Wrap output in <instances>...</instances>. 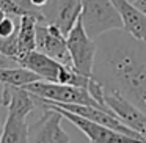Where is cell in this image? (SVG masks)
<instances>
[{"mask_svg":"<svg viewBox=\"0 0 146 143\" xmlns=\"http://www.w3.org/2000/svg\"><path fill=\"white\" fill-rule=\"evenodd\" d=\"M133 3H135V7L138 8V10L146 16V0H135Z\"/></svg>","mask_w":146,"mask_h":143,"instance_id":"e0dca14e","label":"cell"},{"mask_svg":"<svg viewBox=\"0 0 146 143\" xmlns=\"http://www.w3.org/2000/svg\"><path fill=\"white\" fill-rule=\"evenodd\" d=\"M3 85L5 83L0 82V105H2V99H3Z\"/></svg>","mask_w":146,"mask_h":143,"instance_id":"d6986e66","label":"cell"},{"mask_svg":"<svg viewBox=\"0 0 146 143\" xmlns=\"http://www.w3.org/2000/svg\"><path fill=\"white\" fill-rule=\"evenodd\" d=\"M123 21V29L138 39L146 41V16L129 0H111Z\"/></svg>","mask_w":146,"mask_h":143,"instance_id":"8fae6325","label":"cell"},{"mask_svg":"<svg viewBox=\"0 0 146 143\" xmlns=\"http://www.w3.org/2000/svg\"><path fill=\"white\" fill-rule=\"evenodd\" d=\"M36 22H39L35 16L24 14L19 17L17 29V61L25 54L36 49Z\"/></svg>","mask_w":146,"mask_h":143,"instance_id":"7c38bea8","label":"cell"},{"mask_svg":"<svg viewBox=\"0 0 146 143\" xmlns=\"http://www.w3.org/2000/svg\"><path fill=\"white\" fill-rule=\"evenodd\" d=\"M30 2H32V5H33V7L41 8V7H44V5L47 3L49 0H30Z\"/></svg>","mask_w":146,"mask_h":143,"instance_id":"ac0fdd59","label":"cell"},{"mask_svg":"<svg viewBox=\"0 0 146 143\" xmlns=\"http://www.w3.org/2000/svg\"><path fill=\"white\" fill-rule=\"evenodd\" d=\"M96 44L91 77L146 113V41L118 29L101 35Z\"/></svg>","mask_w":146,"mask_h":143,"instance_id":"6da1fadb","label":"cell"},{"mask_svg":"<svg viewBox=\"0 0 146 143\" xmlns=\"http://www.w3.org/2000/svg\"><path fill=\"white\" fill-rule=\"evenodd\" d=\"M32 96H33V99H35V102H36L38 107H41V108L42 107H54V108H57V110L60 112L66 120H69L74 126L79 127V130H82V132L88 137L90 142H96V143L137 142L135 138H132V137L126 135V134H121V132H116V130L110 129V127L104 126V124H101V123H96V121L90 120V118H85V116H82V115H77V113H74V112L66 110V108L57 107V105H54V104H49V102H46L42 98L33 94V93H32Z\"/></svg>","mask_w":146,"mask_h":143,"instance_id":"8992f818","label":"cell"},{"mask_svg":"<svg viewBox=\"0 0 146 143\" xmlns=\"http://www.w3.org/2000/svg\"><path fill=\"white\" fill-rule=\"evenodd\" d=\"M35 80H41L39 76H36L33 71L27 69L24 66L17 68H0V82L10 83V85L24 86L27 83H32Z\"/></svg>","mask_w":146,"mask_h":143,"instance_id":"5bb4252c","label":"cell"},{"mask_svg":"<svg viewBox=\"0 0 146 143\" xmlns=\"http://www.w3.org/2000/svg\"><path fill=\"white\" fill-rule=\"evenodd\" d=\"M19 65L27 69L33 71L36 76H39L41 80L47 82H57V83H68V85H77V86H88L90 77L77 72L74 68L66 66L61 61L49 57L39 51H32L25 54L22 58H19Z\"/></svg>","mask_w":146,"mask_h":143,"instance_id":"7a4b0ae2","label":"cell"},{"mask_svg":"<svg viewBox=\"0 0 146 143\" xmlns=\"http://www.w3.org/2000/svg\"><path fill=\"white\" fill-rule=\"evenodd\" d=\"M24 88L29 90L30 93H33V94H36V96H41V98L50 99V101H55V102L86 104V105L101 107V105L98 104V101L90 94L88 88H83V86L68 85V83H57V82H47V80H35V82H32V83L24 85Z\"/></svg>","mask_w":146,"mask_h":143,"instance_id":"277c9868","label":"cell"},{"mask_svg":"<svg viewBox=\"0 0 146 143\" xmlns=\"http://www.w3.org/2000/svg\"><path fill=\"white\" fill-rule=\"evenodd\" d=\"M8 16V14L7 13H5V11L3 10H2V8H0V22H2V21H3L5 19V17H7Z\"/></svg>","mask_w":146,"mask_h":143,"instance_id":"ffe728a7","label":"cell"},{"mask_svg":"<svg viewBox=\"0 0 146 143\" xmlns=\"http://www.w3.org/2000/svg\"><path fill=\"white\" fill-rule=\"evenodd\" d=\"M80 21L93 39H98L110 30L123 29L121 16L111 0H82Z\"/></svg>","mask_w":146,"mask_h":143,"instance_id":"3957f363","label":"cell"},{"mask_svg":"<svg viewBox=\"0 0 146 143\" xmlns=\"http://www.w3.org/2000/svg\"><path fill=\"white\" fill-rule=\"evenodd\" d=\"M36 51L72 68L66 35H63V32L54 24H47L46 21L36 22Z\"/></svg>","mask_w":146,"mask_h":143,"instance_id":"ba28073f","label":"cell"},{"mask_svg":"<svg viewBox=\"0 0 146 143\" xmlns=\"http://www.w3.org/2000/svg\"><path fill=\"white\" fill-rule=\"evenodd\" d=\"M2 132H3V126H2V120H0V142H2Z\"/></svg>","mask_w":146,"mask_h":143,"instance_id":"44dd1931","label":"cell"},{"mask_svg":"<svg viewBox=\"0 0 146 143\" xmlns=\"http://www.w3.org/2000/svg\"><path fill=\"white\" fill-rule=\"evenodd\" d=\"M105 105L115 113V116L126 124L129 129L135 130L137 134L146 140V113L135 104L127 101L118 93L105 91Z\"/></svg>","mask_w":146,"mask_h":143,"instance_id":"30bf717a","label":"cell"},{"mask_svg":"<svg viewBox=\"0 0 146 143\" xmlns=\"http://www.w3.org/2000/svg\"><path fill=\"white\" fill-rule=\"evenodd\" d=\"M17 27H19V17H17V22L13 19V16H7L2 22H0V38H10L11 35L17 32Z\"/></svg>","mask_w":146,"mask_h":143,"instance_id":"9a60e30c","label":"cell"},{"mask_svg":"<svg viewBox=\"0 0 146 143\" xmlns=\"http://www.w3.org/2000/svg\"><path fill=\"white\" fill-rule=\"evenodd\" d=\"M0 8L8 14V16L21 17L24 16V10L21 8V5L16 0H0Z\"/></svg>","mask_w":146,"mask_h":143,"instance_id":"2e32d148","label":"cell"},{"mask_svg":"<svg viewBox=\"0 0 146 143\" xmlns=\"http://www.w3.org/2000/svg\"><path fill=\"white\" fill-rule=\"evenodd\" d=\"M44 21L54 24L68 36L82 11V0H49L39 8Z\"/></svg>","mask_w":146,"mask_h":143,"instance_id":"9c48e42d","label":"cell"},{"mask_svg":"<svg viewBox=\"0 0 146 143\" xmlns=\"http://www.w3.org/2000/svg\"><path fill=\"white\" fill-rule=\"evenodd\" d=\"M66 43L71 60H72V68L77 72L83 74L86 77H91L98 44H96V39L90 38L88 33L85 32L80 16L77 22L74 24L72 30L68 33Z\"/></svg>","mask_w":146,"mask_h":143,"instance_id":"5b68a950","label":"cell"},{"mask_svg":"<svg viewBox=\"0 0 146 143\" xmlns=\"http://www.w3.org/2000/svg\"><path fill=\"white\" fill-rule=\"evenodd\" d=\"M42 115L29 124V142L35 143H69L71 137L61 127L63 115L54 107H42Z\"/></svg>","mask_w":146,"mask_h":143,"instance_id":"52a82bcc","label":"cell"},{"mask_svg":"<svg viewBox=\"0 0 146 143\" xmlns=\"http://www.w3.org/2000/svg\"><path fill=\"white\" fill-rule=\"evenodd\" d=\"M29 142V124L25 118L8 113L3 124L2 142L0 143H27Z\"/></svg>","mask_w":146,"mask_h":143,"instance_id":"4fadbf2b","label":"cell"}]
</instances>
